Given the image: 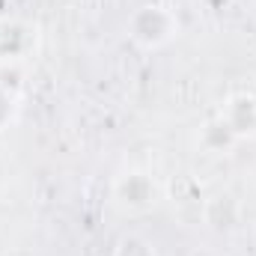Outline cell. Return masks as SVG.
Listing matches in <instances>:
<instances>
[{"label": "cell", "mask_w": 256, "mask_h": 256, "mask_svg": "<svg viewBox=\"0 0 256 256\" xmlns=\"http://www.w3.org/2000/svg\"><path fill=\"white\" fill-rule=\"evenodd\" d=\"M116 200H120V206L122 208H131V212H140V208H149L152 202H155V182L146 176V173H126L120 182H116Z\"/></svg>", "instance_id": "2"}, {"label": "cell", "mask_w": 256, "mask_h": 256, "mask_svg": "<svg viewBox=\"0 0 256 256\" xmlns=\"http://www.w3.org/2000/svg\"><path fill=\"white\" fill-rule=\"evenodd\" d=\"M12 110H15V96L9 92L6 84H0V128L12 120Z\"/></svg>", "instance_id": "7"}, {"label": "cell", "mask_w": 256, "mask_h": 256, "mask_svg": "<svg viewBox=\"0 0 256 256\" xmlns=\"http://www.w3.org/2000/svg\"><path fill=\"white\" fill-rule=\"evenodd\" d=\"M128 33L137 45L143 48H158L164 42L173 39L176 33V18L164 9V6H140L131 21H128Z\"/></svg>", "instance_id": "1"}, {"label": "cell", "mask_w": 256, "mask_h": 256, "mask_svg": "<svg viewBox=\"0 0 256 256\" xmlns=\"http://www.w3.org/2000/svg\"><path fill=\"white\" fill-rule=\"evenodd\" d=\"M114 256H155L152 244L140 236H126L120 244H116V254Z\"/></svg>", "instance_id": "6"}, {"label": "cell", "mask_w": 256, "mask_h": 256, "mask_svg": "<svg viewBox=\"0 0 256 256\" xmlns=\"http://www.w3.org/2000/svg\"><path fill=\"white\" fill-rule=\"evenodd\" d=\"M220 120L236 131V137L256 134V98L254 96H232L226 102V110Z\"/></svg>", "instance_id": "3"}, {"label": "cell", "mask_w": 256, "mask_h": 256, "mask_svg": "<svg viewBox=\"0 0 256 256\" xmlns=\"http://www.w3.org/2000/svg\"><path fill=\"white\" fill-rule=\"evenodd\" d=\"M30 45H33V36H30L27 24H21V21L0 24V57L3 60H21Z\"/></svg>", "instance_id": "4"}, {"label": "cell", "mask_w": 256, "mask_h": 256, "mask_svg": "<svg viewBox=\"0 0 256 256\" xmlns=\"http://www.w3.org/2000/svg\"><path fill=\"white\" fill-rule=\"evenodd\" d=\"M200 140H202V146H206L208 152H226L238 137H236V131L226 126L224 120H212L208 126L202 128V137H200Z\"/></svg>", "instance_id": "5"}]
</instances>
